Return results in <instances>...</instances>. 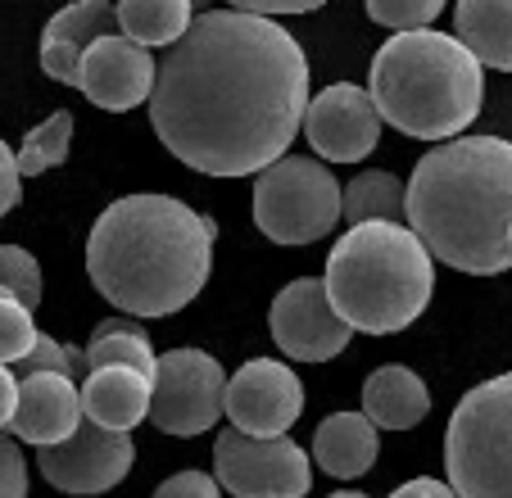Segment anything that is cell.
<instances>
[{
    "label": "cell",
    "instance_id": "cell-1",
    "mask_svg": "<svg viewBox=\"0 0 512 498\" xmlns=\"http://www.w3.org/2000/svg\"><path fill=\"white\" fill-rule=\"evenodd\" d=\"M309 100V59L281 23L204 10L159 59L150 123L195 173L250 177L290 154Z\"/></svg>",
    "mask_w": 512,
    "mask_h": 498
},
{
    "label": "cell",
    "instance_id": "cell-2",
    "mask_svg": "<svg viewBox=\"0 0 512 498\" xmlns=\"http://www.w3.org/2000/svg\"><path fill=\"white\" fill-rule=\"evenodd\" d=\"M218 222L173 195H123L87 240L91 286L132 317H168L209 281Z\"/></svg>",
    "mask_w": 512,
    "mask_h": 498
},
{
    "label": "cell",
    "instance_id": "cell-3",
    "mask_svg": "<svg viewBox=\"0 0 512 498\" xmlns=\"http://www.w3.org/2000/svg\"><path fill=\"white\" fill-rule=\"evenodd\" d=\"M408 227L435 263L494 277L512 268V141L454 136L408 177Z\"/></svg>",
    "mask_w": 512,
    "mask_h": 498
},
{
    "label": "cell",
    "instance_id": "cell-4",
    "mask_svg": "<svg viewBox=\"0 0 512 498\" xmlns=\"http://www.w3.org/2000/svg\"><path fill=\"white\" fill-rule=\"evenodd\" d=\"M481 59L435 28L395 32L372 59V100L381 123L413 141L445 145L476 123L485 105Z\"/></svg>",
    "mask_w": 512,
    "mask_h": 498
},
{
    "label": "cell",
    "instance_id": "cell-5",
    "mask_svg": "<svg viewBox=\"0 0 512 498\" xmlns=\"http://www.w3.org/2000/svg\"><path fill=\"white\" fill-rule=\"evenodd\" d=\"M327 295L363 336H395L426 313L435 295V259L404 222H358L327 259Z\"/></svg>",
    "mask_w": 512,
    "mask_h": 498
},
{
    "label": "cell",
    "instance_id": "cell-6",
    "mask_svg": "<svg viewBox=\"0 0 512 498\" xmlns=\"http://www.w3.org/2000/svg\"><path fill=\"white\" fill-rule=\"evenodd\" d=\"M445 471L458 498H512V372L458 399L445 431Z\"/></svg>",
    "mask_w": 512,
    "mask_h": 498
},
{
    "label": "cell",
    "instance_id": "cell-7",
    "mask_svg": "<svg viewBox=\"0 0 512 498\" xmlns=\"http://www.w3.org/2000/svg\"><path fill=\"white\" fill-rule=\"evenodd\" d=\"M345 218V186L309 154H286L254 182V227L277 245H313Z\"/></svg>",
    "mask_w": 512,
    "mask_h": 498
},
{
    "label": "cell",
    "instance_id": "cell-8",
    "mask_svg": "<svg viewBox=\"0 0 512 498\" xmlns=\"http://www.w3.org/2000/svg\"><path fill=\"white\" fill-rule=\"evenodd\" d=\"M227 381L218 358L204 349H168L150 376V422L164 435H204L227 412Z\"/></svg>",
    "mask_w": 512,
    "mask_h": 498
},
{
    "label": "cell",
    "instance_id": "cell-9",
    "mask_svg": "<svg viewBox=\"0 0 512 498\" xmlns=\"http://www.w3.org/2000/svg\"><path fill=\"white\" fill-rule=\"evenodd\" d=\"M213 476L236 498H304L313 485V462L286 435L263 440L227 426L213 444Z\"/></svg>",
    "mask_w": 512,
    "mask_h": 498
},
{
    "label": "cell",
    "instance_id": "cell-10",
    "mask_svg": "<svg viewBox=\"0 0 512 498\" xmlns=\"http://www.w3.org/2000/svg\"><path fill=\"white\" fill-rule=\"evenodd\" d=\"M268 326L281 354H290L295 363H327L340 358L354 340V326L336 313L327 295V281L318 277H300L290 286L277 290L268 308Z\"/></svg>",
    "mask_w": 512,
    "mask_h": 498
},
{
    "label": "cell",
    "instance_id": "cell-11",
    "mask_svg": "<svg viewBox=\"0 0 512 498\" xmlns=\"http://www.w3.org/2000/svg\"><path fill=\"white\" fill-rule=\"evenodd\" d=\"M136 444L127 431H109V426L82 417L78 435L64 444L37 449V467L59 494H105L132 471Z\"/></svg>",
    "mask_w": 512,
    "mask_h": 498
},
{
    "label": "cell",
    "instance_id": "cell-12",
    "mask_svg": "<svg viewBox=\"0 0 512 498\" xmlns=\"http://www.w3.org/2000/svg\"><path fill=\"white\" fill-rule=\"evenodd\" d=\"M304 412V385L277 358H250L241 372L227 381V417L236 431L277 440Z\"/></svg>",
    "mask_w": 512,
    "mask_h": 498
},
{
    "label": "cell",
    "instance_id": "cell-13",
    "mask_svg": "<svg viewBox=\"0 0 512 498\" xmlns=\"http://www.w3.org/2000/svg\"><path fill=\"white\" fill-rule=\"evenodd\" d=\"M304 136H309L313 154L331 163H358L363 154H372L381 141V114L372 91L354 87V82L318 91L304 114Z\"/></svg>",
    "mask_w": 512,
    "mask_h": 498
},
{
    "label": "cell",
    "instance_id": "cell-14",
    "mask_svg": "<svg viewBox=\"0 0 512 498\" xmlns=\"http://www.w3.org/2000/svg\"><path fill=\"white\" fill-rule=\"evenodd\" d=\"M155 82H159V64L150 59V50L136 46L123 32L100 37L96 46L82 55L78 91L96 109H109V114H127V109H136L141 100H150L155 96Z\"/></svg>",
    "mask_w": 512,
    "mask_h": 498
},
{
    "label": "cell",
    "instance_id": "cell-15",
    "mask_svg": "<svg viewBox=\"0 0 512 498\" xmlns=\"http://www.w3.org/2000/svg\"><path fill=\"white\" fill-rule=\"evenodd\" d=\"M82 417V390L73 385V376H23L19 381V408H14V440L50 449L78 435Z\"/></svg>",
    "mask_w": 512,
    "mask_h": 498
},
{
    "label": "cell",
    "instance_id": "cell-16",
    "mask_svg": "<svg viewBox=\"0 0 512 498\" xmlns=\"http://www.w3.org/2000/svg\"><path fill=\"white\" fill-rule=\"evenodd\" d=\"M114 32H118V5H109V0H73V5H64L41 32V73L64 82V87H78L82 55L100 37H114Z\"/></svg>",
    "mask_w": 512,
    "mask_h": 498
},
{
    "label": "cell",
    "instance_id": "cell-17",
    "mask_svg": "<svg viewBox=\"0 0 512 498\" xmlns=\"http://www.w3.org/2000/svg\"><path fill=\"white\" fill-rule=\"evenodd\" d=\"M377 453L381 435L368 412H331L313 431V462L336 480H358L363 471H372Z\"/></svg>",
    "mask_w": 512,
    "mask_h": 498
},
{
    "label": "cell",
    "instance_id": "cell-18",
    "mask_svg": "<svg viewBox=\"0 0 512 498\" xmlns=\"http://www.w3.org/2000/svg\"><path fill=\"white\" fill-rule=\"evenodd\" d=\"M82 408L91 422L132 435V426L150 417V376L132 367H100L82 381Z\"/></svg>",
    "mask_w": 512,
    "mask_h": 498
},
{
    "label": "cell",
    "instance_id": "cell-19",
    "mask_svg": "<svg viewBox=\"0 0 512 498\" xmlns=\"http://www.w3.org/2000/svg\"><path fill=\"white\" fill-rule=\"evenodd\" d=\"M363 412L377 431H413L431 412V394H426L422 376L408 372L404 363H386L363 381Z\"/></svg>",
    "mask_w": 512,
    "mask_h": 498
},
{
    "label": "cell",
    "instance_id": "cell-20",
    "mask_svg": "<svg viewBox=\"0 0 512 498\" xmlns=\"http://www.w3.org/2000/svg\"><path fill=\"white\" fill-rule=\"evenodd\" d=\"M454 28L485 68H512V0H458Z\"/></svg>",
    "mask_w": 512,
    "mask_h": 498
},
{
    "label": "cell",
    "instance_id": "cell-21",
    "mask_svg": "<svg viewBox=\"0 0 512 498\" xmlns=\"http://www.w3.org/2000/svg\"><path fill=\"white\" fill-rule=\"evenodd\" d=\"M195 23L191 0H118V32L136 46H177Z\"/></svg>",
    "mask_w": 512,
    "mask_h": 498
},
{
    "label": "cell",
    "instance_id": "cell-22",
    "mask_svg": "<svg viewBox=\"0 0 512 498\" xmlns=\"http://www.w3.org/2000/svg\"><path fill=\"white\" fill-rule=\"evenodd\" d=\"M408 218V186H399L395 173L368 168L345 186V222H399Z\"/></svg>",
    "mask_w": 512,
    "mask_h": 498
},
{
    "label": "cell",
    "instance_id": "cell-23",
    "mask_svg": "<svg viewBox=\"0 0 512 498\" xmlns=\"http://www.w3.org/2000/svg\"><path fill=\"white\" fill-rule=\"evenodd\" d=\"M87 363H91V372H100V367H132V372L155 376L159 354L150 349V336H145L141 326H132V322H100L96 331H91Z\"/></svg>",
    "mask_w": 512,
    "mask_h": 498
},
{
    "label": "cell",
    "instance_id": "cell-24",
    "mask_svg": "<svg viewBox=\"0 0 512 498\" xmlns=\"http://www.w3.org/2000/svg\"><path fill=\"white\" fill-rule=\"evenodd\" d=\"M68 145H73V114L68 109H55L41 127H32L19 145V173L23 177H41L50 168L68 159Z\"/></svg>",
    "mask_w": 512,
    "mask_h": 498
},
{
    "label": "cell",
    "instance_id": "cell-25",
    "mask_svg": "<svg viewBox=\"0 0 512 498\" xmlns=\"http://www.w3.org/2000/svg\"><path fill=\"white\" fill-rule=\"evenodd\" d=\"M91 376L87 363V349H73V345H59L55 336H37V345L14 363V376Z\"/></svg>",
    "mask_w": 512,
    "mask_h": 498
},
{
    "label": "cell",
    "instance_id": "cell-26",
    "mask_svg": "<svg viewBox=\"0 0 512 498\" xmlns=\"http://www.w3.org/2000/svg\"><path fill=\"white\" fill-rule=\"evenodd\" d=\"M37 322H32V308L19 304L10 290H0V367H14L32 345H37Z\"/></svg>",
    "mask_w": 512,
    "mask_h": 498
},
{
    "label": "cell",
    "instance_id": "cell-27",
    "mask_svg": "<svg viewBox=\"0 0 512 498\" xmlns=\"http://www.w3.org/2000/svg\"><path fill=\"white\" fill-rule=\"evenodd\" d=\"M0 290H10V295L28 308L41 304V268L28 249L0 245Z\"/></svg>",
    "mask_w": 512,
    "mask_h": 498
},
{
    "label": "cell",
    "instance_id": "cell-28",
    "mask_svg": "<svg viewBox=\"0 0 512 498\" xmlns=\"http://www.w3.org/2000/svg\"><path fill=\"white\" fill-rule=\"evenodd\" d=\"M440 10H445V0H368L372 23L390 32H422L431 28Z\"/></svg>",
    "mask_w": 512,
    "mask_h": 498
},
{
    "label": "cell",
    "instance_id": "cell-29",
    "mask_svg": "<svg viewBox=\"0 0 512 498\" xmlns=\"http://www.w3.org/2000/svg\"><path fill=\"white\" fill-rule=\"evenodd\" d=\"M0 498H28V462L19 440L0 431Z\"/></svg>",
    "mask_w": 512,
    "mask_h": 498
},
{
    "label": "cell",
    "instance_id": "cell-30",
    "mask_svg": "<svg viewBox=\"0 0 512 498\" xmlns=\"http://www.w3.org/2000/svg\"><path fill=\"white\" fill-rule=\"evenodd\" d=\"M155 498H223V485L209 471H177L155 489Z\"/></svg>",
    "mask_w": 512,
    "mask_h": 498
},
{
    "label": "cell",
    "instance_id": "cell-31",
    "mask_svg": "<svg viewBox=\"0 0 512 498\" xmlns=\"http://www.w3.org/2000/svg\"><path fill=\"white\" fill-rule=\"evenodd\" d=\"M23 200V173H19V154L0 141V218L14 213Z\"/></svg>",
    "mask_w": 512,
    "mask_h": 498
},
{
    "label": "cell",
    "instance_id": "cell-32",
    "mask_svg": "<svg viewBox=\"0 0 512 498\" xmlns=\"http://www.w3.org/2000/svg\"><path fill=\"white\" fill-rule=\"evenodd\" d=\"M327 0H232V10L241 14H259V19H272V14H313L322 10Z\"/></svg>",
    "mask_w": 512,
    "mask_h": 498
},
{
    "label": "cell",
    "instance_id": "cell-33",
    "mask_svg": "<svg viewBox=\"0 0 512 498\" xmlns=\"http://www.w3.org/2000/svg\"><path fill=\"white\" fill-rule=\"evenodd\" d=\"M390 498H458V489L449 480H435V476H417L408 485H399Z\"/></svg>",
    "mask_w": 512,
    "mask_h": 498
},
{
    "label": "cell",
    "instance_id": "cell-34",
    "mask_svg": "<svg viewBox=\"0 0 512 498\" xmlns=\"http://www.w3.org/2000/svg\"><path fill=\"white\" fill-rule=\"evenodd\" d=\"M14 408H19V376L14 367H0V431L14 422Z\"/></svg>",
    "mask_w": 512,
    "mask_h": 498
},
{
    "label": "cell",
    "instance_id": "cell-35",
    "mask_svg": "<svg viewBox=\"0 0 512 498\" xmlns=\"http://www.w3.org/2000/svg\"><path fill=\"white\" fill-rule=\"evenodd\" d=\"M331 498H368V494H354V489H340V494H331Z\"/></svg>",
    "mask_w": 512,
    "mask_h": 498
},
{
    "label": "cell",
    "instance_id": "cell-36",
    "mask_svg": "<svg viewBox=\"0 0 512 498\" xmlns=\"http://www.w3.org/2000/svg\"><path fill=\"white\" fill-rule=\"evenodd\" d=\"M191 5H195V10H204V5H209V0H191Z\"/></svg>",
    "mask_w": 512,
    "mask_h": 498
}]
</instances>
